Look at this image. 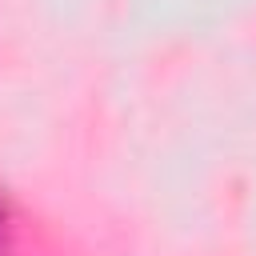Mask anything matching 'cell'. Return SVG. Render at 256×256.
I'll return each instance as SVG.
<instances>
[{"instance_id":"obj_1","label":"cell","mask_w":256,"mask_h":256,"mask_svg":"<svg viewBox=\"0 0 256 256\" xmlns=\"http://www.w3.org/2000/svg\"><path fill=\"white\" fill-rule=\"evenodd\" d=\"M0 256H8V216L0 208Z\"/></svg>"}]
</instances>
